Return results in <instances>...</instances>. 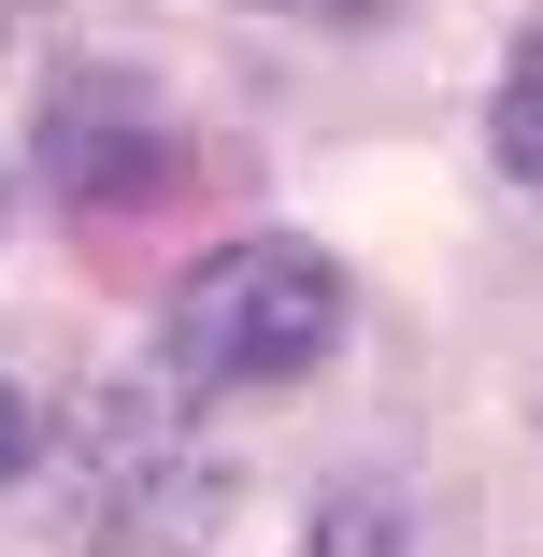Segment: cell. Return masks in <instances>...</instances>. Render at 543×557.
Segmentation results:
<instances>
[{"label": "cell", "instance_id": "8992f818", "mask_svg": "<svg viewBox=\"0 0 543 557\" xmlns=\"http://www.w3.org/2000/svg\"><path fill=\"white\" fill-rule=\"evenodd\" d=\"M29 458H44V414H29V400H15V386H0V486H15V472H29Z\"/></svg>", "mask_w": 543, "mask_h": 557}, {"label": "cell", "instance_id": "5b68a950", "mask_svg": "<svg viewBox=\"0 0 543 557\" xmlns=\"http://www.w3.org/2000/svg\"><path fill=\"white\" fill-rule=\"evenodd\" d=\"M400 486H330V515H314V557H400Z\"/></svg>", "mask_w": 543, "mask_h": 557}, {"label": "cell", "instance_id": "6da1fadb", "mask_svg": "<svg viewBox=\"0 0 543 557\" xmlns=\"http://www.w3.org/2000/svg\"><path fill=\"white\" fill-rule=\"evenodd\" d=\"M230 500H244V472L186 414V386L100 372L72 400V429H58V543L72 557H200L230 529Z\"/></svg>", "mask_w": 543, "mask_h": 557}, {"label": "cell", "instance_id": "7a4b0ae2", "mask_svg": "<svg viewBox=\"0 0 543 557\" xmlns=\"http://www.w3.org/2000/svg\"><path fill=\"white\" fill-rule=\"evenodd\" d=\"M344 258L330 244H300V230H244V244H214L172 314H158V358L186 400H244V386H300V372H330L344 344Z\"/></svg>", "mask_w": 543, "mask_h": 557}, {"label": "cell", "instance_id": "3957f363", "mask_svg": "<svg viewBox=\"0 0 543 557\" xmlns=\"http://www.w3.org/2000/svg\"><path fill=\"white\" fill-rule=\"evenodd\" d=\"M29 172H44L72 214H172L186 144L158 129V100H144L129 72H58V86H44V129H29Z\"/></svg>", "mask_w": 543, "mask_h": 557}, {"label": "cell", "instance_id": "277c9868", "mask_svg": "<svg viewBox=\"0 0 543 557\" xmlns=\"http://www.w3.org/2000/svg\"><path fill=\"white\" fill-rule=\"evenodd\" d=\"M486 144H501V172L515 186H543V29L501 58V100H486Z\"/></svg>", "mask_w": 543, "mask_h": 557}]
</instances>
